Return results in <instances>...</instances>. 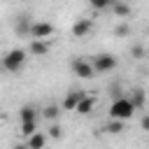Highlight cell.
I'll return each instance as SVG.
<instances>
[{
	"mask_svg": "<svg viewBox=\"0 0 149 149\" xmlns=\"http://www.w3.org/2000/svg\"><path fill=\"white\" fill-rule=\"evenodd\" d=\"M26 58H28V54H26V49H21V47H14V49H9L5 56H2V70L5 72H9V74H16V72H21V68L26 65Z\"/></svg>",
	"mask_w": 149,
	"mask_h": 149,
	"instance_id": "6da1fadb",
	"label": "cell"
},
{
	"mask_svg": "<svg viewBox=\"0 0 149 149\" xmlns=\"http://www.w3.org/2000/svg\"><path fill=\"white\" fill-rule=\"evenodd\" d=\"M137 109L130 105V100L126 98V95H121V98H114V102L109 105V121H126V119H130L133 114H135Z\"/></svg>",
	"mask_w": 149,
	"mask_h": 149,
	"instance_id": "7a4b0ae2",
	"label": "cell"
},
{
	"mask_svg": "<svg viewBox=\"0 0 149 149\" xmlns=\"http://www.w3.org/2000/svg\"><path fill=\"white\" fill-rule=\"evenodd\" d=\"M88 63H91L93 72H112L116 68V58L112 54H95L93 61H88Z\"/></svg>",
	"mask_w": 149,
	"mask_h": 149,
	"instance_id": "3957f363",
	"label": "cell"
},
{
	"mask_svg": "<svg viewBox=\"0 0 149 149\" xmlns=\"http://www.w3.org/2000/svg\"><path fill=\"white\" fill-rule=\"evenodd\" d=\"M49 35H54V26L49 21H33L30 23V33H28L30 40H47Z\"/></svg>",
	"mask_w": 149,
	"mask_h": 149,
	"instance_id": "277c9868",
	"label": "cell"
},
{
	"mask_svg": "<svg viewBox=\"0 0 149 149\" xmlns=\"http://www.w3.org/2000/svg\"><path fill=\"white\" fill-rule=\"evenodd\" d=\"M70 68H72V72H74L79 79H91V77H95V72H93V68H91V63H88L86 58H72Z\"/></svg>",
	"mask_w": 149,
	"mask_h": 149,
	"instance_id": "5b68a950",
	"label": "cell"
},
{
	"mask_svg": "<svg viewBox=\"0 0 149 149\" xmlns=\"http://www.w3.org/2000/svg\"><path fill=\"white\" fill-rule=\"evenodd\" d=\"M84 95H86V91H81V88H72V91H68V93H65V98H63V109L74 112L77 102H79Z\"/></svg>",
	"mask_w": 149,
	"mask_h": 149,
	"instance_id": "8992f818",
	"label": "cell"
},
{
	"mask_svg": "<svg viewBox=\"0 0 149 149\" xmlns=\"http://www.w3.org/2000/svg\"><path fill=\"white\" fill-rule=\"evenodd\" d=\"M93 30V19H77L74 23H72V28H70V33L74 35V37H84V35H88Z\"/></svg>",
	"mask_w": 149,
	"mask_h": 149,
	"instance_id": "52a82bcc",
	"label": "cell"
},
{
	"mask_svg": "<svg viewBox=\"0 0 149 149\" xmlns=\"http://www.w3.org/2000/svg\"><path fill=\"white\" fill-rule=\"evenodd\" d=\"M93 107H95V98L86 93V95H84V98H81V100L77 102L74 112H77L79 116H86V114H91V112H93Z\"/></svg>",
	"mask_w": 149,
	"mask_h": 149,
	"instance_id": "ba28073f",
	"label": "cell"
},
{
	"mask_svg": "<svg viewBox=\"0 0 149 149\" xmlns=\"http://www.w3.org/2000/svg\"><path fill=\"white\" fill-rule=\"evenodd\" d=\"M26 54H33V56H47L49 54V42L47 40H30V47Z\"/></svg>",
	"mask_w": 149,
	"mask_h": 149,
	"instance_id": "9c48e42d",
	"label": "cell"
},
{
	"mask_svg": "<svg viewBox=\"0 0 149 149\" xmlns=\"http://www.w3.org/2000/svg\"><path fill=\"white\" fill-rule=\"evenodd\" d=\"M30 23H33V21H30L26 14H23V16H19V19H16V23H14V33H16L19 37H28V33H30Z\"/></svg>",
	"mask_w": 149,
	"mask_h": 149,
	"instance_id": "30bf717a",
	"label": "cell"
},
{
	"mask_svg": "<svg viewBox=\"0 0 149 149\" xmlns=\"http://www.w3.org/2000/svg\"><path fill=\"white\" fill-rule=\"evenodd\" d=\"M37 116H40V112H37V107H33V105H23V107L19 109V121H21V123H26V121H37Z\"/></svg>",
	"mask_w": 149,
	"mask_h": 149,
	"instance_id": "8fae6325",
	"label": "cell"
},
{
	"mask_svg": "<svg viewBox=\"0 0 149 149\" xmlns=\"http://www.w3.org/2000/svg\"><path fill=\"white\" fill-rule=\"evenodd\" d=\"M109 9H112V14H116V16H121V19L130 16V5H128V2H121V0H112Z\"/></svg>",
	"mask_w": 149,
	"mask_h": 149,
	"instance_id": "7c38bea8",
	"label": "cell"
},
{
	"mask_svg": "<svg viewBox=\"0 0 149 149\" xmlns=\"http://www.w3.org/2000/svg\"><path fill=\"white\" fill-rule=\"evenodd\" d=\"M44 144H47V135L44 133H35V135H30L28 137V142H26V147L28 149H44Z\"/></svg>",
	"mask_w": 149,
	"mask_h": 149,
	"instance_id": "4fadbf2b",
	"label": "cell"
},
{
	"mask_svg": "<svg viewBox=\"0 0 149 149\" xmlns=\"http://www.w3.org/2000/svg\"><path fill=\"white\" fill-rule=\"evenodd\" d=\"M128 100H130V105H133L135 109H142V107H144V100H147V98H144V88H133Z\"/></svg>",
	"mask_w": 149,
	"mask_h": 149,
	"instance_id": "5bb4252c",
	"label": "cell"
},
{
	"mask_svg": "<svg viewBox=\"0 0 149 149\" xmlns=\"http://www.w3.org/2000/svg\"><path fill=\"white\" fill-rule=\"evenodd\" d=\"M42 116L54 123V121H58V116H61V107H58V105H47V107L42 109Z\"/></svg>",
	"mask_w": 149,
	"mask_h": 149,
	"instance_id": "9a60e30c",
	"label": "cell"
},
{
	"mask_svg": "<svg viewBox=\"0 0 149 149\" xmlns=\"http://www.w3.org/2000/svg\"><path fill=\"white\" fill-rule=\"evenodd\" d=\"M19 128H21V135L30 137V135H35V133H37V121H26V123H21Z\"/></svg>",
	"mask_w": 149,
	"mask_h": 149,
	"instance_id": "2e32d148",
	"label": "cell"
},
{
	"mask_svg": "<svg viewBox=\"0 0 149 149\" xmlns=\"http://www.w3.org/2000/svg\"><path fill=\"white\" fill-rule=\"evenodd\" d=\"M130 56L140 61V58H144V56H147V49H144L142 44H133V47H130Z\"/></svg>",
	"mask_w": 149,
	"mask_h": 149,
	"instance_id": "e0dca14e",
	"label": "cell"
},
{
	"mask_svg": "<svg viewBox=\"0 0 149 149\" xmlns=\"http://www.w3.org/2000/svg\"><path fill=\"white\" fill-rule=\"evenodd\" d=\"M114 35H116V37H126V35H130V23H119V26L114 28Z\"/></svg>",
	"mask_w": 149,
	"mask_h": 149,
	"instance_id": "ac0fdd59",
	"label": "cell"
},
{
	"mask_svg": "<svg viewBox=\"0 0 149 149\" xmlns=\"http://www.w3.org/2000/svg\"><path fill=\"white\" fill-rule=\"evenodd\" d=\"M47 135H49V137H54V140H58V137L63 135V128H61L58 123H51V126L47 128Z\"/></svg>",
	"mask_w": 149,
	"mask_h": 149,
	"instance_id": "d6986e66",
	"label": "cell"
},
{
	"mask_svg": "<svg viewBox=\"0 0 149 149\" xmlns=\"http://www.w3.org/2000/svg\"><path fill=\"white\" fill-rule=\"evenodd\" d=\"M105 130H107V133H121V130H123V123H121V121H109V123L105 126Z\"/></svg>",
	"mask_w": 149,
	"mask_h": 149,
	"instance_id": "ffe728a7",
	"label": "cell"
},
{
	"mask_svg": "<svg viewBox=\"0 0 149 149\" xmlns=\"http://www.w3.org/2000/svg\"><path fill=\"white\" fill-rule=\"evenodd\" d=\"M109 5H112L109 0H93V2H91L93 9H109Z\"/></svg>",
	"mask_w": 149,
	"mask_h": 149,
	"instance_id": "44dd1931",
	"label": "cell"
},
{
	"mask_svg": "<svg viewBox=\"0 0 149 149\" xmlns=\"http://www.w3.org/2000/svg\"><path fill=\"white\" fill-rule=\"evenodd\" d=\"M142 128H149V116H142Z\"/></svg>",
	"mask_w": 149,
	"mask_h": 149,
	"instance_id": "7402d4cb",
	"label": "cell"
},
{
	"mask_svg": "<svg viewBox=\"0 0 149 149\" xmlns=\"http://www.w3.org/2000/svg\"><path fill=\"white\" fill-rule=\"evenodd\" d=\"M12 149H28V147H26V144H14Z\"/></svg>",
	"mask_w": 149,
	"mask_h": 149,
	"instance_id": "603a6c76",
	"label": "cell"
}]
</instances>
